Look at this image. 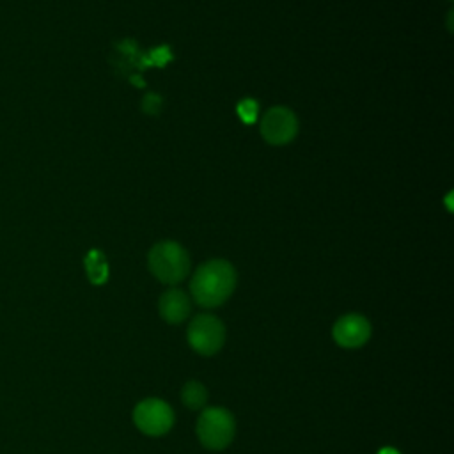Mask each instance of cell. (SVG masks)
<instances>
[{
  "label": "cell",
  "mask_w": 454,
  "mask_h": 454,
  "mask_svg": "<svg viewBox=\"0 0 454 454\" xmlns=\"http://www.w3.org/2000/svg\"><path fill=\"white\" fill-rule=\"evenodd\" d=\"M236 287V270L223 259H211L200 264L192 280V298L206 309L222 305Z\"/></svg>",
  "instance_id": "1"
},
{
  "label": "cell",
  "mask_w": 454,
  "mask_h": 454,
  "mask_svg": "<svg viewBox=\"0 0 454 454\" xmlns=\"http://www.w3.org/2000/svg\"><path fill=\"white\" fill-rule=\"evenodd\" d=\"M151 273L163 284L174 286L184 280L190 271V257L186 250L176 241L156 243L147 255Z\"/></svg>",
  "instance_id": "2"
},
{
  "label": "cell",
  "mask_w": 454,
  "mask_h": 454,
  "mask_svg": "<svg viewBox=\"0 0 454 454\" xmlns=\"http://www.w3.org/2000/svg\"><path fill=\"white\" fill-rule=\"evenodd\" d=\"M197 438L209 450H223L231 445L236 433V422L229 410L211 406L200 411L197 419Z\"/></svg>",
  "instance_id": "3"
},
{
  "label": "cell",
  "mask_w": 454,
  "mask_h": 454,
  "mask_svg": "<svg viewBox=\"0 0 454 454\" xmlns=\"http://www.w3.org/2000/svg\"><path fill=\"white\" fill-rule=\"evenodd\" d=\"M186 339L195 353L213 356L225 342V326L213 314H197L188 325Z\"/></svg>",
  "instance_id": "4"
},
{
  "label": "cell",
  "mask_w": 454,
  "mask_h": 454,
  "mask_svg": "<svg viewBox=\"0 0 454 454\" xmlns=\"http://www.w3.org/2000/svg\"><path fill=\"white\" fill-rule=\"evenodd\" d=\"M133 422L144 434L161 436L174 426V410L163 399L147 397L135 406Z\"/></svg>",
  "instance_id": "5"
},
{
  "label": "cell",
  "mask_w": 454,
  "mask_h": 454,
  "mask_svg": "<svg viewBox=\"0 0 454 454\" xmlns=\"http://www.w3.org/2000/svg\"><path fill=\"white\" fill-rule=\"evenodd\" d=\"M298 133V119L286 106L270 108L261 119V135L268 144H289Z\"/></svg>",
  "instance_id": "6"
},
{
  "label": "cell",
  "mask_w": 454,
  "mask_h": 454,
  "mask_svg": "<svg viewBox=\"0 0 454 454\" xmlns=\"http://www.w3.org/2000/svg\"><path fill=\"white\" fill-rule=\"evenodd\" d=\"M371 323L362 314H346L339 317L332 328V337L340 348H360L364 346L371 337Z\"/></svg>",
  "instance_id": "7"
},
{
  "label": "cell",
  "mask_w": 454,
  "mask_h": 454,
  "mask_svg": "<svg viewBox=\"0 0 454 454\" xmlns=\"http://www.w3.org/2000/svg\"><path fill=\"white\" fill-rule=\"evenodd\" d=\"M190 310H192L190 298L181 289H176V287L168 289L158 300V312L170 325L183 323L190 316Z\"/></svg>",
  "instance_id": "8"
},
{
  "label": "cell",
  "mask_w": 454,
  "mask_h": 454,
  "mask_svg": "<svg viewBox=\"0 0 454 454\" xmlns=\"http://www.w3.org/2000/svg\"><path fill=\"white\" fill-rule=\"evenodd\" d=\"M181 401L188 410H202L207 403V390L200 381H186L181 388Z\"/></svg>",
  "instance_id": "9"
},
{
  "label": "cell",
  "mask_w": 454,
  "mask_h": 454,
  "mask_svg": "<svg viewBox=\"0 0 454 454\" xmlns=\"http://www.w3.org/2000/svg\"><path fill=\"white\" fill-rule=\"evenodd\" d=\"M85 270H87L90 282H94V284L105 282V278L108 275V266H106L103 254L98 250H90L85 257Z\"/></svg>",
  "instance_id": "10"
},
{
  "label": "cell",
  "mask_w": 454,
  "mask_h": 454,
  "mask_svg": "<svg viewBox=\"0 0 454 454\" xmlns=\"http://www.w3.org/2000/svg\"><path fill=\"white\" fill-rule=\"evenodd\" d=\"M238 114L239 117L247 122V124H252L257 117V101L254 99H245L238 105Z\"/></svg>",
  "instance_id": "11"
},
{
  "label": "cell",
  "mask_w": 454,
  "mask_h": 454,
  "mask_svg": "<svg viewBox=\"0 0 454 454\" xmlns=\"http://www.w3.org/2000/svg\"><path fill=\"white\" fill-rule=\"evenodd\" d=\"M378 454H399V450H395V449H392V447H385V449H381Z\"/></svg>",
  "instance_id": "12"
}]
</instances>
